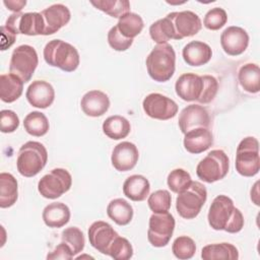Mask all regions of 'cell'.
<instances>
[{"label": "cell", "mask_w": 260, "mask_h": 260, "mask_svg": "<svg viewBox=\"0 0 260 260\" xmlns=\"http://www.w3.org/2000/svg\"><path fill=\"white\" fill-rule=\"evenodd\" d=\"M116 25L119 31L125 38L133 40L142 31L144 27V22L139 14L134 12H128L119 18Z\"/></svg>", "instance_id": "cell-32"}, {"label": "cell", "mask_w": 260, "mask_h": 260, "mask_svg": "<svg viewBox=\"0 0 260 260\" xmlns=\"http://www.w3.org/2000/svg\"><path fill=\"white\" fill-rule=\"evenodd\" d=\"M238 79L244 90L257 93L260 90V69L255 63L243 65L238 73Z\"/></svg>", "instance_id": "cell-31"}, {"label": "cell", "mask_w": 260, "mask_h": 260, "mask_svg": "<svg viewBox=\"0 0 260 260\" xmlns=\"http://www.w3.org/2000/svg\"><path fill=\"white\" fill-rule=\"evenodd\" d=\"M44 19V36L57 32L61 27L65 26L70 18L71 13L67 6L61 3L53 4L41 12Z\"/></svg>", "instance_id": "cell-18"}, {"label": "cell", "mask_w": 260, "mask_h": 260, "mask_svg": "<svg viewBox=\"0 0 260 260\" xmlns=\"http://www.w3.org/2000/svg\"><path fill=\"white\" fill-rule=\"evenodd\" d=\"M172 252L178 259H191L195 255L196 244L192 238L188 236H180L175 239L172 245Z\"/></svg>", "instance_id": "cell-36"}, {"label": "cell", "mask_w": 260, "mask_h": 260, "mask_svg": "<svg viewBox=\"0 0 260 260\" xmlns=\"http://www.w3.org/2000/svg\"><path fill=\"white\" fill-rule=\"evenodd\" d=\"M203 89L202 77L195 73H184L176 80L175 90L186 102L198 101Z\"/></svg>", "instance_id": "cell-20"}, {"label": "cell", "mask_w": 260, "mask_h": 260, "mask_svg": "<svg viewBox=\"0 0 260 260\" xmlns=\"http://www.w3.org/2000/svg\"><path fill=\"white\" fill-rule=\"evenodd\" d=\"M175 218L169 211L161 213H153L149 217L147 239L151 246L161 248L169 244L174 230Z\"/></svg>", "instance_id": "cell-10"}, {"label": "cell", "mask_w": 260, "mask_h": 260, "mask_svg": "<svg viewBox=\"0 0 260 260\" xmlns=\"http://www.w3.org/2000/svg\"><path fill=\"white\" fill-rule=\"evenodd\" d=\"M23 81L12 73L0 76V98L4 103L15 102L23 91Z\"/></svg>", "instance_id": "cell-26"}, {"label": "cell", "mask_w": 260, "mask_h": 260, "mask_svg": "<svg viewBox=\"0 0 260 260\" xmlns=\"http://www.w3.org/2000/svg\"><path fill=\"white\" fill-rule=\"evenodd\" d=\"M167 16L172 21L175 40H182L184 38L195 36L202 28L200 17L193 11H174Z\"/></svg>", "instance_id": "cell-13"}, {"label": "cell", "mask_w": 260, "mask_h": 260, "mask_svg": "<svg viewBox=\"0 0 260 260\" xmlns=\"http://www.w3.org/2000/svg\"><path fill=\"white\" fill-rule=\"evenodd\" d=\"M90 3L96 9L114 18H120L130 12V2L128 0H98L90 1Z\"/></svg>", "instance_id": "cell-35"}, {"label": "cell", "mask_w": 260, "mask_h": 260, "mask_svg": "<svg viewBox=\"0 0 260 260\" xmlns=\"http://www.w3.org/2000/svg\"><path fill=\"white\" fill-rule=\"evenodd\" d=\"M182 56L188 65L198 67L210 61L212 50L209 45L204 42L192 41L183 48Z\"/></svg>", "instance_id": "cell-23"}, {"label": "cell", "mask_w": 260, "mask_h": 260, "mask_svg": "<svg viewBox=\"0 0 260 260\" xmlns=\"http://www.w3.org/2000/svg\"><path fill=\"white\" fill-rule=\"evenodd\" d=\"M147 73L157 82H166L172 78L176 69V53L169 44L156 45L145 60Z\"/></svg>", "instance_id": "cell-2"}, {"label": "cell", "mask_w": 260, "mask_h": 260, "mask_svg": "<svg viewBox=\"0 0 260 260\" xmlns=\"http://www.w3.org/2000/svg\"><path fill=\"white\" fill-rule=\"evenodd\" d=\"M107 255L116 260H128L133 256V247L126 238L118 236L109 247Z\"/></svg>", "instance_id": "cell-39"}, {"label": "cell", "mask_w": 260, "mask_h": 260, "mask_svg": "<svg viewBox=\"0 0 260 260\" xmlns=\"http://www.w3.org/2000/svg\"><path fill=\"white\" fill-rule=\"evenodd\" d=\"M210 116L208 111L200 105L191 104L185 107L178 120V125L183 134L195 128H209Z\"/></svg>", "instance_id": "cell-14"}, {"label": "cell", "mask_w": 260, "mask_h": 260, "mask_svg": "<svg viewBox=\"0 0 260 260\" xmlns=\"http://www.w3.org/2000/svg\"><path fill=\"white\" fill-rule=\"evenodd\" d=\"M228 21V14L221 7H214L208 10L203 19V25L210 30L221 28Z\"/></svg>", "instance_id": "cell-41"}, {"label": "cell", "mask_w": 260, "mask_h": 260, "mask_svg": "<svg viewBox=\"0 0 260 260\" xmlns=\"http://www.w3.org/2000/svg\"><path fill=\"white\" fill-rule=\"evenodd\" d=\"M118 236V233L113 226L103 220L94 221L88 228V240L90 245L105 255H107L109 247Z\"/></svg>", "instance_id": "cell-16"}, {"label": "cell", "mask_w": 260, "mask_h": 260, "mask_svg": "<svg viewBox=\"0 0 260 260\" xmlns=\"http://www.w3.org/2000/svg\"><path fill=\"white\" fill-rule=\"evenodd\" d=\"M142 108L148 117L161 121L172 119L178 113L177 103L157 92L147 94L142 102Z\"/></svg>", "instance_id": "cell-12"}, {"label": "cell", "mask_w": 260, "mask_h": 260, "mask_svg": "<svg viewBox=\"0 0 260 260\" xmlns=\"http://www.w3.org/2000/svg\"><path fill=\"white\" fill-rule=\"evenodd\" d=\"M230 159L221 149H213L207 153L196 167L197 177L205 183L222 180L229 173Z\"/></svg>", "instance_id": "cell-6"}, {"label": "cell", "mask_w": 260, "mask_h": 260, "mask_svg": "<svg viewBox=\"0 0 260 260\" xmlns=\"http://www.w3.org/2000/svg\"><path fill=\"white\" fill-rule=\"evenodd\" d=\"M18 198V184L16 179L9 173L0 174V207L8 208Z\"/></svg>", "instance_id": "cell-30"}, {"label": "cell", "mask_w": 260, "mask_h": 260, "mask_svg": "<svg viewBox=\"0 0 260 260\" xmlns=\"http://www.w3.org/2000/svg\"><path fill=\"white\" fill-rule=\"evenodd\" d=\"M43 55L47 64L65 72H73L77 69L80 62L77 49L59 39L48 42L44 48Z\"/></svg>", "instance_id": "cell-3"}, {"label": "cell", "mask_w": 260, "mask_h": 260, "mask_svg": "<svg viewBox=\"0 0 260 260\" xmlns=\"http://www.w3.org/2000/svg\"><path fill=\"white\" fill-rule=\"evenodd\" d=\"M206 199L207 190L205 186L198 181H192L190 186L179 193L176 198L177 212L185 219L195 218L201 211Z\"/></svg>", "instance_id": "cell-5"}, {"label": "cell", "mask_w": 260, "mask_h": 260, "mask_svg": "<svg viewBox=\"0 0 260 260\" xmlns=\"http://www.w3.org/2000/svg\"><path fill=\"white\" fill-rule=\"evenodd\" d=\"M150 38L157 44H168L170 40H175V32L171 19L166 16L154 21L149 26Z\"/></svg>", "instance_id": "cell-34"}, {"label": "cell", "mask_w": 260, "mask_h": 260, "mask_svg": "<svg viewBox=\"0 0 260 260\" xmlns=\"http://www.w3.org/2000/svg\"><path fill=\"white\" fill-rule=\"evenodd\" d=\"M82 112L89 117H101L110 108V99L104 91L93 89L87 91L81 99Z\"/></svg>", "instance_id": "cell-21"}, {"label": "cell", "mask_w": 260, "mask_h": 260, "mask_svg": "<svg viewBox=\"0 0 260 260\" xmlns=\"http://www.w3.org/2000/svg\"><path fill=\"white\" fill-rule=\"evenodd\" d=\"M107 214L118 225H127L133 218V207L125 199L116 198L108 204Z\"/></svg>", "instance_id": "cell-27"}, {"label": "cell", "mask_w": 260, "mask_h": 260, "mask_svg": "<svg viewBox=\"0 0 260 260\" xmlns=\"http://www.w3.org/2000/svg\"><path fill=\"white\" fill-rule=\"evenodd\" d=\"M5 26L15 35L21 34L26 36H44V19L39 12H16L8 16Z\"/></svg>", "instance_id": "cell-11"}, {"label": "cell", "mask_w": 260, "mask_h": 260, "mask_svg": "<svg viewBox=\"0 0 260 260\" xmlns=\"http://www.w3.org/2000/svg\"><path fill=\"white\" fill-rule=\"evenodd\" d=\"M61 242L66 243L71 248L73 255H76L83 250L85 239L80 229L76 226H69L62 232Z\"/></svg>", "instance_id": "cell-37"}, {"label": "cell", "mask_w": 260, "mask_h": 260, "mask_svg": "<svg viewBox=\"0 0 260 260\" xmlns=\"http://www.w3.org/2000/svg\"><path fill=\"white\" fill-rule=\"evenodd\" d=\"M16 35L11 31L5 25L1 26V50L5 51L9 49L15 42Z\"/></svg>", "instance_id": "cell-46"}, {"label": "cell", "mask_w": 260, "mask_h": 260, "mask_svg": "<svg viewBox=\"0 0 260 260\" xmlns=\"http://www.w3.org/2000/svg\"><path fill=\"white\" fill-rule=\"evenodd\" d=\"M148 206L153 213L167 212L171 208L172 196L168 190L159 189L148 196Z\"/></svg>", "instance_id": "cell-40"}, {"label": "cell", "mask_w": 260, "mask_h": 260, "mask_svg": "<svg viewBox=\"0 0 260 260\" xmlns=\"http://www.w3.org/2000/svg\"><path fill=\"white\" fill-rule=\"evenodd\" d=\"M19 126V118L11 110H2L0 112V130L3 133H12Z\"/></svg>", "instance_id": "cell-44"}, {"label": "cell", "mask_w": 260, "mask_h": 260, "mask_svg": "<svg viewBox=\"0 0 260 260\" xmlns=\"http://www.w3.org/2000/svg\"><path fill=\"white\" fill-rule=\"evenodd\" d=\"M3 3L7 7V9H9V10L13 11L14 13H16V12H19L25 6L26 1L25 0H17V1H15V0H11V1L8 0V1H4Z\"/></svg>", "instance_id": "cell-47"}, {"label": "cell", "mask_w": 260, "mask_h": 260, "mask_svg": "<svg viewBox=\"0 0 260 260\" xmlns=\"http://www.w3.org/2000/svg\"><path fill=\"white\" fill-rule=\"evenodd\" d=\"M209 225L215 231L236 234L244 228V216L234 201L226 195L216 196L208 210Z\"/></svg>", "instance_id": "cell-1"}, {"label": "cell", "mask_w": 260, "mask_h": 260, "mask_svg": "<svg viewBox=\"0 0 260 260\" xmlns=\"http://www.w3.org/2000/svg\"><path fill=\"white\" fill-rule=\"evenodd\" d=\"M25 96L32 107L46 109L53 104L55 100V90L52 84L48 81L35 80L28 85Z\"/></svg>", "instance_id": "cell-19"}, {"label": "cell", "mask_w": 260, "mask_h": 260, "mask_svg": "<svg viewBox=\"0 0 260 260\" xmlns=\"http://www.w3.org/2000/svg\"><path fill=\"white\" fill-rule=\"evenodd\" d=\"M138 158L139 152L136 145L129 141H122L114 147L111 161L117 171L127 172L136 166Z\"/></svg>", "instance_id": "cell-17"}, {"label": "cell", "mask_w": 260, "mask_h": 260, "mask_svg": "<svg viewBox=\"0 0 260 260\" xmlns=\"http://www.w3.org/2000/svg\"><path fill=\"white\" fill-rule=\"evenodd\" d=\"M48 151L39 141H27L18 150L16 167L18 173L26 178L37 176L46 166Z\"/></svg>", "instance_id": "cell-4"}, {"label": "cell", "mask_w": 260, "mask_h": 260, "mask_svg": "<svg viewBox=\"0 0 260 260\" xmlns=\"http://www.w3.org/2000/svg\"><path fill=\"white\" fill-rule=\"evenodd\" d=\"M149 181L142 175H132L123 184L124 195L132 201H143L149 195Z\"/></svg>", "instance_id": "cell-25"}, {"label": "cell", "mask_w": 260, "mask_h": 260, "mask_svg": "<svg viewBox=\"0 0 260 260\" xmlns=\"http://www.w3.org/2000/svg\"><path fill=\"white\" fill-rule=\"evenodd\" d=\"M201 258L204 260H237L239 258L238 249L230 243H215L206 245L201 250Z\"/></svg>", "instance_id": "cell-29"}, {"label": "cell", "mask_w": 260, "mask_h": 260, "mask_svg": "<svg viewBox=\"0 0 260 260\" xmlns=\"http://www.w3.org/2000/svg\"><path fill=\"white\" fill-rule=\"evenodd\" d=\"M108 43L112 49L115 51H126L128 50L131 45L133 44L132 39L125 38L118 29L117 25L111 27V29L108 32Z\"/></svg>", "instance_id": "cell-43"}, {"label": "cell", "mask_w": 260, "mask_h": 260, "mask_svg": "<svg viewBox=\"0 0 260 260\" xmlns=\"http://www.w3.org/2000/svg\"><path fill=\"white\" fill-rule=\"evenodd\" d=\"M38 64L39 58L35 48L29 45H20L11 54L9 71L25 83L31 79Z\"/></svg>", "instance_id": "cell-8"}, {"label": "cell", "mask_w": 260, "mask_h": 260, "mask_svg": "<svg viewBox=\"0 0 260 260\" xmlns=\"http://www.w3.org/2000/svg\"><path fill=\"white\" fill-rule=\"evenodd\" d=\"M71 186L72 177L70 173L65 169L56 168L40 179L38 190L45 198L57 199L69 191Z\"/></svg>", "instance_id": "cell-9"}, {"label": "cell", "mask_w": 260, "mask_h": 260, "mask_svg": "<svg viewBox=\"0 0 260 260\" xmlns=\"http://www.w3.org/2000/svg\"><path fill=\"white\" fill-rule=\"evenodd\" d=\"M73 253L71 248L64 242H61L51 253L47 255V259L56 260V259H64L70 260L73 258Z\"/></svg>", "instance_id": "cell-45"}, {"label": "cell", "mask_w": 260, "mask_h": 260, "mask_svg": "<svg viewBox=\"0 0 260 260\" xmlns=\"http://www.w3.org/2000/svg\"><path fill=\"white\" fill-rule=\"evenodd\" d=\"M220 45L228 55L239 56L248 48L249 35L241 26H229L220 35Z\"/></svg>", "instance_id": "cell-15"}, {"label": "cell", "mask_w": 260, "mask_h": 260, "mask_svg": "<svg viewBox=\"0 0 260 260\" xmlns=\"http://www.w3.org/2000/svg\"><path fill=\"white\" fill-rule=\"evenodd\" d=\"M203 89L197 102L201 104H208L213 101L218 90V81L212 75H202Z\"/></svg>", "instance_id": "cell-42"}, {"label": "cell", "mask_w": 260, "mask_h": 260, "mask_svg": "<svg viewBox=\"0 0 260 260\" xmlns=\"http://www.w3.org/2000/svg\"><path fill=\"white\" fill-rule=\"evenodd\" d=\"M183 143L188 152L198 154L212 146L213 135L209 128H195L185 134Z\"/></svg>", "instance_id": "cell-22"}, {"label": "cell", "mask_w": 260, "mask_h": 260, "mask_svg": "<svg viewBox=\"0 0 260 260\" xmlns=\"http://www.w3.org/2000/svg\"><path fill=\"white\" fill-rule=\"evenodd\" d=\"M23 127L29 135L41 137L47 134L50 124L45 114L39 111H32L25 116L23 120Z\"/></svg>", "instance_id": "cell-33"}, {"label": "cell", "mask_w": 260, "mask_h": 260, "mask_svg": "<svg viewBox=\"0 0 260 260\" xmlns=\"http://www.w3.org/2000/svg\"><path fill=\"white\" fill-rule=\"evenodd\" d=\"M131 131L130 122L120 115L108 117L103 123V132L113 140L126 138Z\"/></svg>", "instance_id": "cell-28"}, {"label": "cell", "mask_w": 260, "mask_h": 260, "mask_svg": "<svg viewBox=\"0 0 260 260\" xmlns=\"http://www.w3.org/2000/svg\"><path fill=\"white\" fill-rule=\"evenodd\" d=\"M70 209L63 202H52L43 210V220L49 228H62L70 220Z\"/></svg>", "instance_id": "cell-24"}, {"label": "cell", "mask_w": 260, "mask_h": 260, "mask_svg": "<svg viewBox=\"0 0 260 260\" xmlns=\"http://www.w3.org/2000/svg\"><path fill=\"white\" fill-rule=\"evenodd\" d=\"M192 182L190 174L184 169H175L171 171L167 178V184L170 190L174 193H181L187 189Z\"/></svg>", "instance_id": "cell-38"}, {"label": "cell", "mask_w": 260, "mask_h": 260, "mask_svg": "<svg viewBox=\"0 0 260 260\" xmlns=\"http://www.w3.org/2000/svg\"><path fill=\"white\" fill-rule=\"evenodd\" d=\"M236 170L243 177H253L260 170L259 142L253 136L241 140L236 152Z\"/></svg>", "instance_id": "cell-7"}]
</instances>
